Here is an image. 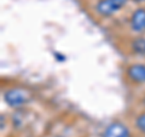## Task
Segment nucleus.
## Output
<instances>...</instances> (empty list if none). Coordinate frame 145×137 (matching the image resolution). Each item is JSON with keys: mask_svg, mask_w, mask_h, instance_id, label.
I'll return each mask as SVG.
<instances>
[{"mask_svg": "<svg viewBox=\"0 0 145 137\" xmlns=\"http://www.w3.org/2000/svg\"><path fill=\"white\" fill-rule=\"evenodd\" d=\"M135 126L138 127L139 131H142L145 134V113L140 114V115L137 118V120H135Z\"/></svg>", "mask_w": 145, "mask_h": 137, "instance_id": "nucleus-7", "label": "nucleus"}, {"mask_svg": "<svg viewBox=\"0 0 145 137\" xmlns=\"http://www.w3.org/2000/svg\"><path fill=\"white\" fill-rule=\"evenodd\" d=\"M127 0H101L97 4V12L102 16H111L126 5Z\"/></svg>", "mask_w": 145, "mask_h": 137, "instance_id": "nucleus-1", "label": "nucleus"}, {"mask_svg": "<svg viewBox=\"0 0 145 137\" xmlns=\"http://www.w3.org/2000/svg\"><path fill=\"white\" fill-rule=\"evenodd\" d=\"M138 1H143V0H138Z\"/></svg>", "mask_w": 145, "mask_h": 137, "instance_id": "nucleus-8", "label": "nucleus"}, {"mask_svg": "<svg viewBox=\"0 0 145 137\" xmlns=\"http://www.w3.org/2000/svg\"><path fill=\"white\" fill-rule=\"evenodd\" d=\"M131 27L137 33L145 32V10L144 9H138V10L134 11V13L132 15V18H131Z\"/></svg>", "mask_w": 145, "mask_h": 137, "instance_id": "nucleus-4", "label": "nucleus"}, {"mask_svg": "<svg viewBox=\"0 0 145 137\" xmlns=\"http://www.w3.org/2000/svg\"><path fill=\"white\" fill-rule=\"evenodd\" d=\"M144 102H145V99H144Z\"/></svg>", "mask_w": 145, "mask_h": 137, "instance_id": "nucleus-9", "label": "nucleus"}, {"mask_svg": "<svg viewBox=\"0 0 145 137\" xmlns=\"http://www.w3.org/2000/svg\"><path fill=\"white\" fill-rule=\"evenodd\" d=\"M103 137H131V134L123 124L116 121L106 127L103 134Z\"/></svg>", "mask_w": 145, "mask_h": 137, "instance_id": "nucleus-3", "label": "nucleus"}, {"mask_svg": "<svg viewBox=\"0 0 145 137\" xmlns=\"http://www.w3.org/2000/svg\"><path fill=\"white\" fill-rule=\"evenodd\" d=\"M5 102L11 107H20L29 101V95L25 90L22 89H11L4 95Z\"/></svg>", "mask_w": 145, "mask_h": 137, "instance_id": "nucleus-2", "label": "nucleus"}, {"mask_svg": "<svg viewBox=\"0 0 145 137\" xmlns=\"http://www.w3.org/2000/svg\"><path fill=\"white\" fill-rule=\"evenodd\" d=\"M132 49L134 52L145 55V39L144 38H138L132 43Z\"/></svg>", "mask_w": 145, "mask_h": 137, "instance_id": "nucleus-6", "label": "nucleus"}, {"mask_svg": "<svg viewBox=\"0 0 145 137\" xmlns=\"http://www.w3.org/2000/svg\"><path fill=\"white\" fill-rule=\"evenodd\" d=\"M129 79L138 84L145 83V66L144 65H132L127 69Z\"/></svg>", "mask_w": 145, "mask_h": 137, "instance_id": "nucleus-5", "label": "nucleus"}]
</instances>
